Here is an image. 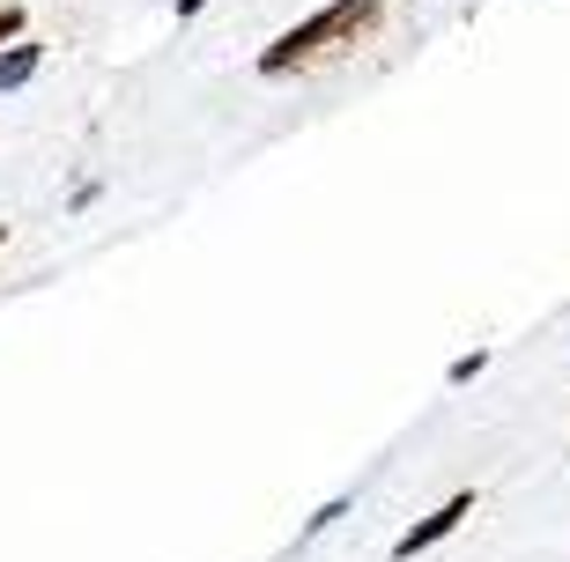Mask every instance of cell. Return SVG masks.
I'll list each match as a JSON object with an SVG mask.
<instances>
[{"instance_id": "obj_1", "label": "cell", "mask_w": 570, "mask_h": 562, "mask_svg": "<svg viewBox=\"0 0 570 562\" xmlns=\"http://www.w3.org/2000/svg\"><path fill=\"white\" fill-rule=\"evenodd\" d=\"M379 30H385V0H326L318 16H304L296 30H282V38L259 52V75L282 82V75L326 67V60H341V52H363Z\"/></svg>"}, {"instance_id": "obj_2", "label": "cell", "mask_w": 570, "mask_h": 562, "mask_svg": "<svg viewBox=\"0 0 570 562\" xmlns=\"http://www.w3.org/2000/svg\"><path fill=\"white\" fill-rule=\"evenodd\" d=\"M474 519V489H460V496H444L438 511H430V519H415L401 533V541H393V562H415V555H430V548L438 541H452V533H460V525Z\"/></svg>"}, {"instance_id": "obj_3", "label": "cell", "mask_w": 570, "mask_h": 562, "mask_svg": "<svg viewBox=\"0 0 570 562\" xmlns=\"http://www.w3.org/2000/svg\"><path fill=\"white\" fill-rule=\"evenodd\" d=\"M38 67H45V45H38V38H16V45H0V89H22V82H38Z\"/></svg>"}, {"instance_id": "obj_4", "label": "cell", "mask_w": 570, "mask_h": 562, "mask_svg": "<svg viewBox=\"0 0 570 562\" xmlns=\"http://www.w3.org/2000/svg\"><path fill=\"white\" fill-rule=\"evenodd\" d=\"M482 371H489V348H466V355H452V363H444V385H474Z\"/></svg>"}, {"instance_id": "obj_5", "label": "cell", "mask_w": 570, "mask_h": 562, "mask_svg": "<svg viewBox=\"0 0 570 562\" xmlns=\"http://www.w3.org/2000/svg\"><path fill=\"white\" fill-rule=\"evenodd\" d=\"M348 503H356V496H326L312 519H304V541H312V533H326V525H341V519H348Z\"/></svg>"}, {"instance_id": "obj_6", "label": "cell", "mask_w": 570, "mask_h": 562, "mask_svg": "<svg viewBox=\"0 0 570 562\" xmlns=\"http://www.w3.org/2000/svg\"><path fill=\"white\" fill-rule=\"evenodd\" d=\"M22 30H30V16H22L16 0H0V45H16V38H22Z\"/></svg>"}, {"instance_id": "obj_7", "label": "cell", "mask_w": 570, "mask_h": 562, "mask_svg": "<svg viewBox=\"0 0 570 562\" xmlns=\"http://www.w3.org/2000/svg\"><path fill=\"white\" fill-rule=\"evenodd\" d=\"M97 200H105V186H97V178H82V186L67 193V208H75V215H82V208H97Z\"/></svg>"}, {"instance_id": "obj_8", "label": "cell", "mask_w": 570, "mask_h": 562, "mask_svg": "<svg viewBox=\"0 0 570 562\" xmlns=\"http://www.w3.org/2000/svg\"><path fill=\"white\" fill-rule=\"evenodd\" d=\"M170 8H178V22H193L200 8H208V0H170Z\"/></svg>"}, {"instance_id": "obj_9", "label": "cell", "mask_w": 570, "mask_h": 562, "mask_svg": "<svg viewBox=\"0 0 570 562\" xmlns=\"http://www.w3.org/2000/svg\"><path fill=\"white\" fill-rule=\"evenodd\" d=\"M0 245H8V229H0Z\"/></svg>"}]
</instances>
